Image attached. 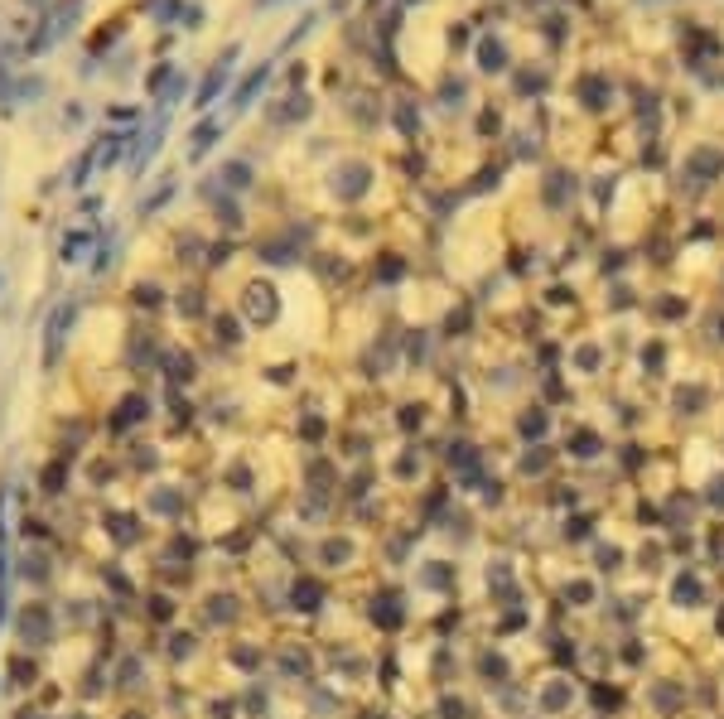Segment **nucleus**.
Listing matches in <instances>:
<instances>
[{"mask_svg": "<svg viewBox=\"0 0 724 719\" xmlns=\"http://www.w3.org/2000/svg\"><path fill=\"white\" fill-rule=\"evenodd\" d=\"M580 97H584V106H594V111H599V106L614 102V83H609L604 73H594V68H589V73H580Z\"/></svg>", "mask_w": 724, "mask_h": 719, "instance_id": "f257e3e1", "label": "nucleus"}, {"mask_svg": "<svg viewBox=\"0 0 724 719\" xmlns=\"http://www.w3.org/2000/svg\"><path fill=\"white\" fill-rule=\"evenodd\" d=\"M478 68H483V73H503V68H507V49H503L498 39H483V49H478Z\"/></svg>", "mask_w": 724, "mask_h": 719, "instance_id": "f03ea898", "label": "nucleus"}]
</instances>
